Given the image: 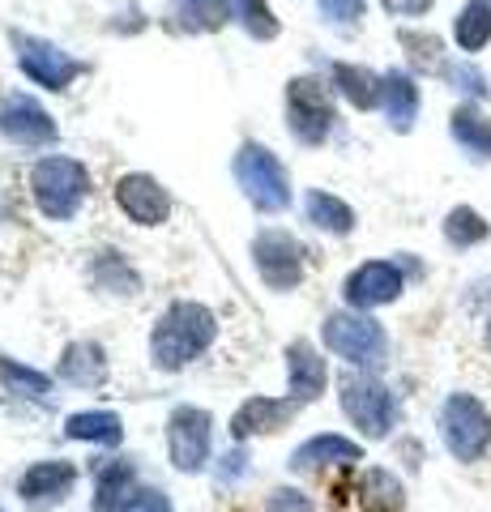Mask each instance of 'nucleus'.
Returning a JSON list of instances; mask_svg holds the SVG:
<instances>
[{
    "label": "nucleus",
    "instance_id": "5",
    "mask_svg": "<svg viewBox=\"0 0 491 512\" xmlns=\"http://www.w3.org/2000/svg\"><path fill=\"white\" fill-rule=\"evenodd\" d=\"M342 389V410L346 419H351L368 440H385L389 427L398 423V402H393V393L385 389L380 380L372 376H359V372H346L338 380Z\"/></svg>",
    "mask_w": 491,
    "mask_h": 512
},
{
    "label": "nucleus",
    "instance_id": "21",
    "mask_svg": "<svg viewBox=\"0 0 491 512\" xmlns=\"http://www.w3.org/2000/svg\"><path fill=\"white\" fill-rule=\"evenodd\" d=\"M65 436L86 440V444H120L124 427H120V414L112 410H82V414H69Z\"/></svg>",
    "mask_w": 491,
    "mask_h": 512
},
{
    "label": "nucleus",
    "instance_id": "24",
    "mask_svg": "<svg viewBox=\"0 0 491 512\" xmlns=\"http://www.w3.org/2000/svg\"><path fill=\"white\" fill-rule=\"evenodd\" d=\"M453 39L462 52H483L491 43V0H470V5L457 13Z\"/></svg>",
    "mask_w": 491,
    "mask_h": 512
},
{
    "label": "nucleus",
    "instance_id": "32",
    "mask_svg": "<svg viewBox=\"0 0 491 512\" xmlns=\"http://www.w3.org/2000/svg\"><path fill=\"white\" fill-rule=\"evenodd\" d=\"M321 13L329 22H342V26H351L363 18V0H321Z\"/></svg>",
    "mask_w": 491,
    "mask_h": 512
},
{
    "label": "nucleus",
    "instance_id": "29",
    "mask_svg": "<svg viewBox=\"0 0 491 512\" xmlns=\"http://www.w3.org/2000/svg\"><path fill=\"white\" fill-rule=\"evenodd\" d=\"M231 18H240V26L252 39H274L278 35V18L269 13L265 0H231Z\"/></svg>",
    "mask_w": 491,
    "mask_h": 512
},
{
    "label": "nucleus",
    "instance_id": "26",
    "mask_svg": "<svg viewBox=\"0 0 491 512\" xmlns=\"http://www.w3.org/2000/svg\"><path fill=\"white\" fill-rule=\"evenodd\" d=\"M334 86L359 111H372L380 103V77L372 69H359V64H334Z\"/></svg>",
    "mask_w": 491,
    "mask_h": 512
},
{
    "label": "nucleus",
    "instance_id": "33",
    "mask_svg": "<svg viewBox=\"0 0 491 512\" xmlns=\"http://www.w3.org/2000/svg\"><path fill=\"white\" fill-rule=\"evenodd\" d=\"M124 512H171V500L163 491H154V487H146V491H137L129 504H124Z\"/></svg>",
    "mask_w": 491,
    "mask_h": 512
},
{
    "label": "nucleus",
    "instance_id": "12",
    "mask_svg": "<svg viewBox=\"0 0 491 512\" xmlns=\"http://www.w3.org/2000/svg\"><path fill=\"white\" fill-rule=\"evenodd\" d=\"M402 269L398 265H389V261H368V265H359L351 278L342 282V295L351 308L359 312H372V308H385V303H393L402 295Z\"/></svg>",
    "mask_w": 491,
    "mask_h": 512
},
{
    "label": "nucleus",
    "instance_id": "13",
    "mask_svg": "<svg viewBox=\"0 0 491 512\" xmlns=\"http://www.w3.org/2000/svg\"><path fill=\"white\" fill-rule=\"evenodd\" d=\"M295 410H299L295 397H248L231 419V436L252 440V436H265V431H282L295 419Z\"/></svg>",
    "mask_w": 491,
    "mask_h": 512
},
{
    "label": "nucleus",
    "instance_id": "10",
    "mask_svg": "<svg viewBox=\"0 0 491 512\" xmlns=\"http://www.w3.org/2000/svg\"><path fill=\"white\" fill-rule=\"evenodd\" d=\"M13 47H18V64L22 73L30 77L35 86L43 90H65L77 73H82V64H77L69 52H60L56 43L47 39H35V35H13Z\"/></svg>",
    "mask_w": 491,
    "mask_h": 512
},
{
    "label": "nucleus",
    "instance_id": "35",
    "mask_svg": "<svg viewBox=\"0 0 491 512\" xmlns=\"http://www.w3.org/2000/svg\"><path fill=\"white\" fill-rule=\"evenodd\" d=\"M265 512H312V504H308V495H299V491H274Z\"/></svg>",
    "mask_w": 491,
    "mask_h": 512
},
{
    "label": "nucleus",
    "instance_id": "28",
    "mask_svg": "<svg viewBox=\"0 0 491 512\" xmlns=\"http://www.w3.org/2000/svg\"><path fill=\"white\" fill-rule=\"evenodd\" d=\"M176 18L188 30H218L231 18V0H176Z\"/></svg>",
    "mask_w": 491,
    "mask_h": 512
},
{
    "label": "nucleus",
    "instance_id": "36",
    "mask_svg": "<svg viewBox=\"0 0 491 512\" xmlns=\"http://www.w3.org/2000/svg\"><path fill=\"white\" fill-rule=\"evenodd\" d=\"M483 346L491 350V320H487V329H483Z\"/></svg>",
    "mask_w": 491,
    "mask_h": 512
},
{
    "label": "nucleus",
    "instance_id": "3",
    "mask_svg": "<svg viewBox=\"0 0 491 512\" xmlns=\"http://www.w3.org/2000/svg\"><path fill=\"white\" fill-rule=\"evenodd\" d=\"M235 180H240L244 197L265 214H278L291 205L287 171H282L274 150L257 146V141H248V146H240V154H235Z\"/></svg>",
    "mask_w": 491,
    "mask_h": 512
},
{
    "label": "nucleus",
    "instance_id": "11",
    "mask_svg": "<svg viewBox=\"0 0 491 512\" xmlns=\"http://www.w3.org/2000/svg\"><path fill=\"white\" fill-rule=\"evenodd\" d=\"M116 205L137 222V227H163L167 214H171L167 188L158 184L154 175H146V171L120 175V180H116Z\"/></svg>",
    "mask_w": 491,
    "mask_h": 512
},
{
    "label": "nucleus",
    "instance_id": "6",
    "mask_svg": "<svg viewBox=\"0 0 491 512\" xmlns=\"http://www.w3.org/2000/svg\"><path fill=\"white\" fill-rule=\"evenodd\" d=\"M321 333H325V346L346 363H355V367H380L385 363V329L368 316L334 312L325 320Z\"/></svg>",
    "mask_w": 491,
    "mask_h": 512
},
{
    "label": "nucleus",
    "instance_id": "2",
    "mask_svg": "<svg viewBox=\"0 0 491 512\" xmlns=\"http://www.w3.org/2000/svg\"><path fill=\"white\" fill-rule=\"evenodd\" d=\"M30 192H35V205L47 218L65 222L82 210V201L90 192V175L77 158L56 154V158H43V163L30 171Z\"/></svg>",
    "mask_w": 491,
    "mask_h": 512
},
{
    "label": "nucleus",
    "instance_id": "4",
    "mask_svg": "<svg viewBox=\"0 0 491 512\" xmlns=\"http://www.w3.org/2000/svg\"><path fill=\"white\" fill-rule=\"evenodd\" d=\"M440 436L457 461H479L491 448V414L474 393H453L440 410Z\"/></svg>",
    "mask_w": 491,
    "mask_h": 512
},
{
    "label": "nucleus",
    "instance_id": "1",
    "mask_svg": "<svg viewBox=\"0 0 491 512\" xmlns=\"http://www.w3.org/2000/svg\"><path fill=\"white\" fill-rule=\"evenodd\" d=\"M214 312L201 303H171L150 333V359L163 372H180L214 342Z\"/></svg>",
    "mask_w": 491,
    "mask_h": 512
},
{
    "label": "nucleus",
    "instance_id": "27",
    "mask_svg": "<svg viewBox=\"0 0 491 512\" xmlns=\"http://www.w3.org/2000/svg\"><path fill=\"white\" fill-rule=\"evenodd\" d=\"M487 235H491V227H487V218L479 210H470V205H457V210H449L445 239L453 248H474V244H483Z\"/></svg>",
    "mask_w": 491,
    "mask_h": 512
},
{
    "label": "nucleus",
    "instance_id": "9",
    "mask_svg": "<svg viewBox=\"0 0 491 512\" xmlns=\"http://www.w3.org/2000/svg\"><path fill=\"white\" fill-rule=\"evenodd\" d=\"M252 256H257V274L274 291H295L299 278H304V248L287 231H261L257 244H252Z\"/></svg>",
    "mask_w": 491,
    "mask_h": 512
},
{
    "label": "nucleus",
    "instance_id": "23",
    "mask_svg": "<svg viewBox=\"0 0 491 512\" xmlns=\"http://www.w3.org/2000/svg\"><path fill=\"white\" fill-rule=\"evenodd\" d=\"M133 487V466L129 461H107L99 470V487H94V512H124Z\"/></svg>",
    "mask_w": 491,
    "mask_h": 512
},
{
    "label": "nucleus",
    "instance_id": "19",
    "mask_svg": "<svg viewBox=\"0 0 491 512\" xmlns=\"http://www.w3.org/2000/svg\"><path fill=\"white\" fill-rule=\"evenodd\" d=\"M449 128H453V141H457V146H462L470 158H491V116H487V111L462 103V107L453 111Z\"/></svg>",
    "mask_w": 491,
    "mask_h": 512
},
{
    "label": "nucleus",
    "instance_id": "31",
    "mask_svg": "<svg viewBox=\"0 0 491 512\" xmlns=\"http://www.w3.org/2000/svg\"><path fill=\"white\" fill-rule=\"evenodd\" d=\"M0 372H5L9 380H13V389H26L30 397H47V376H39V372H26V367H18V363H9V359H0Z\"/></svg>",
    "mask_w": 491,
    "mask_h": 512
},
{
    "label": "nucleus",
    "instance_id": "7",
    "mask_svg": "<svg viewBox=\"0 0 491 512\" xmlns=\"http://www.w3.org/2000/svg\"><path fill=\"white\" fill-rule=\"evenodd\" d=\"M287 120H291V137L299 146H321L334 128V103L329 90L316 77H295L287 86Z\"/></svg>",
    "mask_w": 491,
    "mask_h": 512
},
{
    "label": "nucleus",
    "instance_id": "15",
    "mask_svg": "<svg viewBox=\"0 0 491 512\" xmlns=\"http://www.w3.org/2000/svg\"><path fill=\"white\" fill-rule=\"evenodd\" d=\"M287 376H291V397L299 406H308L316 402V397L325 393V384H329V367L325 359L316 355V346L312 342H291L287 346Z\"/></svg>",
    "mask_w": 491,
    "mask_h": 512
},
{
    "label": "nucleus",
    "instance_id": "18",
    "mask_svg": "<svg viewBox=\"0 0 491 512\" xmlns=\"http://www.w3.org/2000/svg\"><path fill=\"white\" fill-rule=\"evenodd\" d=\"M60 380L69 384H82V389H94V384L107 380V359L103 350L94 342H73L65 346V355H60Z\"/></svg>",
    "mask_w": 491,
    "mask_h": 512
},
{
    "label": "nucleus",
    "instance_id": "17",
    "mask_svg": "<svg viewBox=\"0 0 491 512\" xmlns=\"http://www.w3.org/2000/svg\"><path fill=\"white\" fill-rule=\"evenodd\" d=\"M380 107H385L389 124L406 133V128L415 124V116H419V86L410 82L402 69L385 73V77H380Z\"/></svg>",
    "mask_w": 491,
    "mask_h": 512
},
{
    "label": "nucleus",
    "instance_id": "34",
    "mask_svg": "<svg viewBox=\"0 0 491 512\" xmlns=\"http://www.w3.org/2000/svg\"><path fill=\"white\" fill-rule=\"evenodd\" d=\"M453 82H457V90H466V94H487V86H483V73L479 69H470V64H453V69H445Z\"/></svg>",
    "mask_w": 491,
    "mask_h": 512
},
{
    "label": "nucleus",
    "instance_id": "22",
    "mask_svg": "<svg viewBox=\"0 0 491 512\" xmlns=\"http://www.w3.org/2000/svg\"><path fill=\"white\" fill-rule=\"evenodd\" d=\"M304 210H308V222L321 231H334V235H351L355 231V210L338 197H329V192L312 188L304 197Z\"/></svg>",
    "mask_w": 491,
    "mask_h": 512
},
{
    "label": "nucleus",
    "instance_id": "20",
    "mask_svg": "<svg viewBox=\"0 0 491 512\" xmlns=\"http://www.w3.org/2000/svg\"><path fill=\"white\" fill-rule=\"evenodd\" d=\"M359 444L346 436H312L308 444H299L291 453V470H316L329 466V461H359Z\"/></svg>",
    "mask_w": 491,
    "mask_h": 512
},
{
    "label": "nucleus",
    "instance_id": "8",
    "mask_svg": "<svg viewBox=\"0 0 491 512\" xmlns=\"http://www.w3.org/2000/svg\"><path fill=\"white\" fill-rule=\"evenodd\" d=\"M214 419L197 406H180L171 410L167 419V453H171V466L184 470V474H197L205 470V461H210V427Z\"/></svg>",
    "mask_w": 491,
    "mask_h": 512
},
{
    "label": "nucleus",
    "instance_id": "25",
    "mask_svg": "<svg viewBox=\"0 0 491 512\" xmlns=\"http://www.w3.org/2000/svg\"><path fill=\"white\" fill-rule=\"evenodd\" d=\"M359 500H363V508H372V512H402L406 508L402 483L389 470H368L363 474L359 478Z\"/></svg>",
    "mask_w": 491,
    "mask_h": 512
},
{
    "label": "nucleus",
    "instance_id": "30",
    "mask_svg": "<svg viewBox=\"0 0 491 512\" xmlns=\"http://www.w3.org/2000/svg\"><path fill=\"white\" fill-rule=\"evenodd\" d=\"M402 47L410 52V64L415 69H423V73H436V69H445V43H440L436 35H415V30H406L402 35Z\"/></svg>",
    "mask_w": 491,
    "mask_h": 512
},
{
    "label": "nucleus",
    "instance_id": "14",
    "mask_svg": "<svg viewBox=\"0 0 491 512\" xmlns=\"http://www.w3.org/2000/svg\"><path fill=\"white\" fill-rule=\"evenodd\" d=\"M0 133L9 141H18V146H47V141H56V120L39 103L9 99L0 107Z\"/></svg>",
    "mask_w": 491,
    "mask_h": 512
},
{
    "label": "nucleus",
    "instance_id": "16",
    "mask_svg": "<svg viewBox=\"0 0 491 512\" xmlns=\"http://www.w3.org/2000/svg\"><path fill=\"white\" fill-rule=\"evenodd\" d=\"M73 466L69 461H39L18 478V495L30 508H47V504H60L73 487Z\"/></svg>",
    "mask_w": 491,
    "mask_h": 512
}]
</instances>
